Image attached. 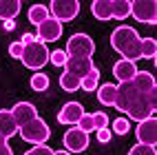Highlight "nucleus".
Masks as SVG:
<instances>
[{
  "instance_id": "nucleus-4",
  "label": "nucleus",
  "mask_w": 157,
  "mask_h": 155,
  "mask_svg": "<svg viewBox=\"0 0 157 155\" xmlns=\"http://www.w3.org/2000/svg\"><path fill=\"white\" fill-rule=\"evenodd\" d=\"M20 138H22L25 142H29V144H33V146L47 144V140L51 138V129L47 126V122L36 118V120L27 122L25 126H20Z\"/></svg>"
},
{
  "instance_id": "nucleus-5",
  "label": "nucleus",
  "mask_w": 157,
  "mask_h": 155,
  "mask_svg": "<svg viewBox=\"0 0 157 155\" xmlns=\"http://www.w3.org/2000/svg\"><path fill=\"white\" fill-rule=\"evenodd\" d=\"M67 56L69 58H93L95 53V42L86 33H73L67 42Z\"/></svg>"
},
{
  "instance_id": "nucleus-35",
  "label": "nucleus",
  "mask_w": 157,
  "mask_h": 155,
  "mask_svg": "<svg viewBox=\"0 0 157 155\" xmlns=\"http://www.w3.org/2000/svg\"><path fill=\"white\" fill-rule=\"evenodd\" d=\"M2 27H5V31H13L16 22H13V20H7V22H2Z\"/></svg>"
},
{
  "instance_id": "nucleus-36",
  "label": "nucleus",
  "mask_w": 157,
  "mask_h": 155,
  "mask_svg": "<svg viewBox=\"0 0 157 155\" xmlns=\"http://www.w3.org/2000/svg\"><path fill=\"white\" fill-rule=\"evenodd\" d=\"M53 155H73V153H69V151H53Z\"/></svg>"
},
{
  "instance_id": "nucleus-29",
  "label": "nucleus",
  "mask_w": 157,
  "mask_h": 155,
  "mask_svg": "<svg viewBox=\"0 0 157 155\" xmlns=\"http://www.w3.org/2000/svg\"><path fill=\"white\" fill-rule=\"evenodd\" d=\"M78 129H82L84 133H91L93 131V118H91V113H84V115L80 118V122L75 124Z\"/></svg>"
},
{
  "instance_id": "nucleus-21",
  "label": "nucleus",
  "mask_w": 157,
  "mask_h": 155,
  "mask_svg": "<svg viewBox=\"0 0 157 155\" xmlns=\"http://www.w3.org/2000/svg\"><path fill=\"white\" fill-rule=\"evenodd\" d=\"M98 82H100V71L98 69H93L89 76H84L80 80V89H84L86 93H91V91H95L98 89Z\"/></svg>"
},
{
  "instance_id": "nucleus-13",
  "label": "nucleus",
  "mask_w": 157,
  "mask_h": 155,
  "mask_svg": "<svg viewBox=\"0 0 157 155\" xmlns=\"http://www.w3.org/2000/svg\"><path fill=\"white\" fill-rule=\"evenodd\" d=\"M11 115H13L18 126H25L27 122L38 118V111H36V107L31 104V102H18V104H13V109H11Z\"/></svg>"
},
{
  "instance_id": "nucleus-7",
  "label": "nucleus",
  "mask_w": 157,
  "mask_h": 155,
  "mask_svg": "<svg viewBox=\"0 0 157 155\" xmlns=\"http://www.w3.org/2000/svg\"><path fill=\"white\" fill-rule=\"evenodd\" d=\"M131 16L137 20V22L155 25V20H157V2L155 0H135V2H131Z\"/></svg>"
},
{
  "instance_id": "nucleus-22",
  "label": "nucleus",
  "mask_w": 157,
  "mask_h": 155,
  "mask_svg": "<svg viewBox=\"0 0 157 155\" xmlns=\"http://www.w3.org/2000/svg\"><path fill=\"white\" fill-rule=\"evenodd\" d=\"M60 87L64 91H69V93H73V91L80 89V78H75V76H71L69 71H64V73L60 76Z\"/></svg>"
},
{
  "instance_id": "nucleus-27",
  "label": "nucleus",
  "mask_w": 157,
  "mask_h": 155,
  "mask_svg": "<svg viewBox=\"0 0 157 155\" xmlns=\"http://www.w3.org/2000/svg\"><path fill=\"white\" fill-rule=\"evenodd\" d=\"M126 155H157V153H155V146H148V144H140L137 142Z\"/></svg>"
},
{
  "instance_id": "nucleus-1",
  "label": "nucleus",
  "mask_w": 157,
  "mask_h": 155,
  "mask_svg": "<svg viewBox=\"0 0 157 155\" xmlns=\"http://www.w3.org/2000/svg\"><path fill=\"white\" fill-rule=\"evenodd\" d=\"M117 111L126 113L128 120L144 122L146 118H153L157 109V84L155 78L148 71H137V76L128 82L117 84V98L115 104Z\"/></svg>"
},
{
  "instance_id": "nucleus-11",
  "label": "nucleus",
  "mask_w": 157,
  "mask_h": 155,
  "mask_svg": "<svg viewBox=\"0 0 157 155\" xmlns=\"http://www.w3.org/2000/svg\"><path fill=\"white\" fill-rule=\"evenodd\" d=\"M82 115H84L82 102H67V104L60 109V113H58V122L60 124H73V126H75Z\"/></svg>"
},
{
  "instance_id": "nucleus-6",
  "label": "nucleus",
  "mask_w": 157,
  "mask_h": 155,
  "mask_svg": "<svg viewBox=\"0 0 157 155\" xmlns=\"http://www.w3.org/2000/svg\"><path fill=\"white\" fill-rule=\"evenodd\" d=\"M49 14L58 22H69L80 14V2L78 0H53L49 5Z\"/></svg>"
},
{
  "instance_id": "nucleus-19",
  "label": "nucleus",
  "mask_w": 157,
  "mask_h": 155,
  "mask_svg": "<svg viewBox=\"0 0 157 155\" xmlns=\"http://www.w3.org/2000/svg\"><path fill=\"white\" fill-rule=\"evenodd\" d=\"M111 14L117 20L128 18L131 16V2L128 0H111Z\"/></svg>"
},
{
  "instance_id": "nucleus-15",
  "label": "nucleus",
  "mask_w": 157,
  "mask_h": 155,
  "mask_svg": "<svg viewBox=\"0 0 157 155\" xmlns=\"http://www.w3.org/2000/svg\"><path fill=\"white\" fill-rule=\"evenodd\" d=\"M18 131H20V126L16 124V120H13V115H11V111L0 109V135H2L5 140H9V138H13Z\"/></svg>"
},
{
  "instance_id": "nucleus-25",
  "label": "nucleus",
  "mask_w": 157,
  "mask_h": 155,
  "mask_svg": "<svg viewBox=\"0 0 157 155\" xmlns=\"http://www.w3.org/2000/svg\"><path fill=\"white\" fill-rule=\"evenodd\" d=\"M67 60H69V56H67L64 49H56V51H51V56H49V62L53 67H64Z\"/></svg>"
},
{
  "instance_id": "nucleus-16",
  "label": "nucleus",
  "mask_w": 157,
  "mask_h": 155,
  "mask_svg": "<svg viewBox=\"0 0 157 155\" xmlns=\"http://www.w3.org/2000/svg\"><path fill=\"white\" fill-rule=\"evenodd\" d=\"M20 7H22L20 0H0V20H2V22L13 20L20 14Z\"/></svg>"
},
{
  "instance_id": "nucleus-12",
  "label": "nucleus",
  "mask_w": 157,
  "mask_h": 155,
  "mask_svg": "<svg viewBox=\"0 0 157 155\" xmlns=\"http://www.w3.org/2000/svg\"><path fill=\"white\" fill-rule=\"evenodd\" d=\"M64 69L69 71L71 76H75V78H84V76H89L93 69H95V64H93V60L91 58H69L67 60V64H64Z\"/></svg>"
},
{
  "instance_id": "nucleus-28",
  "label": "nucleus",
  "mask_w": 157,
  "mask_h": 155,
  "mask_svg": "<svg viewBox=\"0 0 157 155\" xmlns=\"http://www.w3.org/2000/svg\"><path fill=\"white\" fill-rule=\"evenodd\" d=\"M131 131V122L126 118H120L113 122V133H117V135H126V133Z\"/></svg>"
},
{
  "instance_id": "nucleus-10",
  "label": "nucleus",
  "mask_w": 157,
  "mask_h": 155,
  "mask_svg": "<svg viewBox=\"0 0 157 155\" xmlns=\"http://www.w3.org/2000/svg\"><path fill=\"white\" fill-rule=\"evenodd\" d=\"M135 135H137L140 144L155 146L157 144V120L155 118H146L144 122H140L137 129H135Z\"/></svg>"
},
{
  "instance_id": "nucleus-9",
  "label": "nucleus",
  "mask_w": 157,
  "mask_h": 155,
  "mask_svg": "<svg viewBox=\"0 0 157 155\" xmlns=\"http://www.w3.org/2000/svg\"><path fill=\"white\" fill-rule=\"evenodd\" d=\"M62 142H64V146H67L69 153H82L89 146V133H84L78 126H73V129H69L64 133V140Z\"/></svg>"
},
{
  "instance_id": "nucleus-2",
  "label": "nucleus",
  "mask_w": 157,
  "mask_h": 155,
  "mask_svg": "<svg viewBox=\"0 0 157 155\" xmlns=\"http://www.w3.org/2000/svg\"><path fill=\"white\" fill-rule=\"evenodd\" d=\"M111 47L117 51L124 60L137 62L142 58V38L137 36V31L133 27L122 25L111 33Z\"/></svg>"
},
{
  "instance_id": "nucleus-30",
  "label": "nucleus",
  "mask_w": 157,
  "mask_h": 155,
  "mask_svg": "<svg viewBox=\"0 0 157 155\" xmlns=\"http://www.w3.org/2000/svg\"><path fill=\"white\" fill-rule=\"evenodd\" d=\"M25 155H53V149L47 146V144H38V146H33L31 151H27Z\"/></svg>"
},
{
  "instance_id": "nucleus-23",
  "label": "nucleus",
  "mask_w": 157,
  "mask_h": 155,
  "mask_svg": "<svg viewBox=\"0 0 157 155\" xmlns=\"http://www.w3.org/2000/svg\"><path fill=\"white\" fill-rule=\"evenodd\" d=\"M155 53H157V42H155V38H144V40H142V58L155 60Z\"/></svg>"
},
{
  "instance_id": "nucleus-14",
  "label": "nucleus",
  "mask_w": 157,
  "mask_h": 155,
  "mask_svg": "<svg viewBox=\"0 0 157 155\" xmlns=\"http://www.w3.org/2000/svg\"><path fill=\"white\" fill-rule=\"evenodd\" d=\"M137 64L135 62H131V60H117L113 64V76L117 78V82H128V80H133L135 76H137Z\"/></svg>"
},
{
  "instance_id": "nucleus-26",
  "label": "nucleus",
  "mask_w": 157,
  "mask_h": 155,
  "mask_svg": "<svg viewBox=\"0 0 157 155\" xmlns=\"http://www.w3.org/2000/svg\"><path fill=\"white\" fill-rule=\"evenodd\" d=\"M91 118H93V131L106 129V126H109V115H106V113L98 111V113H91Z\"/></svg>"
},
{
  "instance_id": "nucleus-34",
  "label": "nucleus",
  "mask_w": 157,
  "mask_h": 155,
  "mask_svg": "<svg viewBox=\"0 0 157 155\" xmlns=\"http://www.w3.org/2000/svg\"><path fill=\"white\" fill-rule=\"evenodd\" d=\"M31 42H36V36H33V33H25L22 38H20V45H22V47H27V45H31Z\"/></svg>"
},
{
  "instance_id": "nucleus-17",
  "label": "nucleus",
  "mask_w": 157,
  "mask_h": 155,
  "mask_svg": "<svg viewBox=\"0 0 157 155\" xmlns=\"http://www.w3.org/2000/svg\"><path fill=\"white\" fill-rule=\"evenodd\" d=\"M115 98H117V84L106 82V84L98 87V100H100V104L113 107V104H115Z\"/></svg>"
},
{
  "instance_id": "nucleus-18",
  "label": "nucleus",
  "mask_w": 157,
  "mask_h": 155,
  "mask_svg": "<svg viewBox=\"0 0 157 155\" xmlns=\"http://www.w3.org/2000/svg\"><path fill=\"white\" fill-rule=\"evenodd\" d=\"M91 11L98 20H111V0H93L91 2Z\"/></svg>"
},
{
  "instance_id": "nucleus-32",
  "label": "nucleus",
  "mask_w": 157,
  "mask_h": 155,
  "mask_svg": "<svg viewBox=\"0 0 157 155\" xmlns=\"http://www.w3.org/2000/svg\"><path fill=\"white\" fill-rule=\"evenodd\" d=\"M95 133H98V140H100L102 144H109V142H111V131H109V126H106V129H98Z\"/></svg>"
},
{
  "instance_id": "nucleus-20",
  "label": "nucleus",
  "mask_w": 157,
  "mask_h": 155,
  "mask_svg": "<svg viewBox=\"0 0 157 155\" xmlns=\"http://www.w3.org/2000/svg\"><path fill=\"white\" fill-rule=\"evenodd\" d=\"M49 16H51V14H49V7H44V5H33V7L29 9V22L36 25V27L42 25Z\"/></svg>"
},
{
  "instance_id": "nucleus-31",
  "label": "nucleus",
  "mask_w": 157,
  "mask_h": 155,
  "mask_svg": "<svg viewBox=\"0 0 157 155\" xmlns=\"http://www.w3.org/2000/svg\"><path fill=\"white\" fill-rule=\"evenodd\" d=\"M22 51H25V47L20 45V42H11V47H9V56L11 58H22Z\"/></svg>"
},
{
  "instance_id": "nucleus-24",
  "label": "nucleus",
  "mask_w": 157,
  "mask_h": 155,
  "mask_svg": "<svg viewBox=\"0 0 157 155\" xmlns=\"http://www.w3.org/2000/svg\"><path fill=\"white\" fill-rule=\"evenodd\" d=\"M49 87V76L47 73H33L31 78V89L33 91H47Z\"/></svg>"
},
{
  "instance_id": "nucleus-8",
  "label": "nucleus",
  "mask_w": 157,
  "mask_h": 155,
  "mask_svg": "<svg viewBox=\"0 0 157 155\" xmlns=\"http://www.w3.org/2000/svg\"><path fill=\"white\" fill-rule=\"evenodd\" d=\"M62 36V22H58L56 18H47L42 25H38V31H36V40L38 42H56V40Z\"/></svg>"
},
{
  "instance_id": "nucleus-3",
  "label": "nucleus",
  "mask_w": 157,
  "mask_h": 155,
  "mask_svg": "<svg viewBox=\"0 0 157 155\" xmlns=\"http://www.w3.org/2000/svg\"><path fill=\"white\" fill-rule=\"evenodd\" d=\"M49 56H51V51L47 49V45L44 42H31V45H27L25 47V51H22V64L27 67V69H42L47 62H49Z\"/></svg>"
},
{
  "instance_id": "nucleus-33",
  "label": "nucleus",
  "mask_w": 157,
  "mask_h": 155,
  "mask_svg": "<svg viewBox=\"0 0 157 155\" xmlns=\"http://www.w3.org/2000/svg\"><path fill=\"white\" fill-rule=\"evenodd\" d=\"M0 155H13V151H11V146L7 144V140L0 135Z\"/></svg>"
}]
</instances>
